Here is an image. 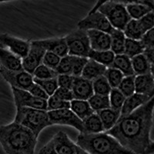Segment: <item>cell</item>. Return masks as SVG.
Returning a JSON list of instances; mask_svg holds the SVG:
<instances>
[{
  "mask_svg": "<svg viewBox=\"0 0 154 154\" xmlns=\"http://www.w3.org/2000/svg\"><path fill=\"white\" fill-rule=\"evenodd\" d=\"M143 54L146 58L147 61L149 62L151 66H154V47L149 48V49H145Z\"/></svg>",
  "mask_w": 154,
  "mask_h": 154,
  "instance_id": "c3c4849f",
  "label": "cell"
},
{
  "mask_svg": "<svg viewBox=\"0 0 154 154\" xmlns=\"http://www.w3.org/2000/svg\"><path fill=\"white\" fill-rule=\"evenodd\" d=\"M93 82V88L94 94L100 96H109L112 88L109 84L108 81L105 75H102L97 79H94Z\"/></svg>",
  "mask_w": 154,
  "mask_h": 154,
  "instance_id": "1f68e13d",
  "label": "cell"
},
{
  "mask_svg": "<svg viewBox=\"0 0 154 154\" xmlns=\"http://www.w3.org/2000/svg\"><path fill=\"white\" fill-rule=\"evenodd\" d=\"M140 25L145 32H146L148 30L154 28V12H149L148 14L144 16L143 17L139 19Z\"/></svg>",
  "mask_w": 154,
  "mask_h": 154,
  "instance_id": "ee69618b",
  "label": "cell"
},
{
  "mask_svg": "<svg viewBox=\"0 0 154 154\" xmlns=\"http://www.w3.org/2000/svg\"><path fill=\"white\" fill-rule=\"evenodd\" d=\"M76 154H88V153L86 152V151H84L83 149H82L81 148H79V147L78 146V148H77Z\"/></svg>",
  "mask_w": 154,
  "mask_h": 154,
  "instance_id": "f907efd6",
  "label": "cell"
},
{
  "mask_svg": "<svg viewBox=\"0 0 154 154\" xmlns=\"http://www.w3.org/2000/svg\"><path fill=\"white\" fill-rule=\"evenodd\" d=\"M34 82L42 88L44 91L47 93L49 96H53L59 88L57 82V77L49 79H34Z\"/></svg>",
  "mask_w": 154,
  "mask_h": 154,
  "instance_id": "8d00e7d4",
  "label": "cell"
},
{
  "mask_svg": "<svg viewBox=\"0 0 154 154\" xmlns=\"http://www.w3.org/2000/svg\"><path fill=\"white\" fill-rule=\"evenodd\" d=\"M131 63L135 75H144L151 72V65L143 54L132 58Z\"/></svg>",
  "mask_w": 154,
  "mask_h": 154,
  "instance_id": "f1b7e54d",
  "label": "cell"
},
{
  "mask_svg": "<svg viewBox=\"0 0 154 154\" xmlns=\"http://www.w3.org/2000/svg\"><path fill=\"white\" fill-rule=\"evenodd\" d=\"M92 10H97L106 17L112 28L123 31L131 18L128 14L125 1H99Z\"/></svg>",
  "mask_w": 154,
  "mask_h": 154,
  "instance_id": "277c9868",
  "label": "cell"
},
{
  "mask_svg": "<svg viewBox=\"0 0 154 154\" xmlns=\"http://www.w3.org/2000/svg\"><path fill=\"white\" fill-rule=\"evenodd\" d=\"M70 109L82 121L94 113L88 100H73L70 102Z\"/></svg>",
  "mask_w": 154,
  "mask_h": 154,
  "instance_id": "603a6c76",
  "label": "cell"
},
{
  "mask_svg": "<svg viewBox=\"0 0 154 154\" xmlns=\"http://www.w3.org/2000/svg\"><path fill=\"white\" fill-rule=\"evenodd\" d=\"M154 1H125L126 10L131 19L139 20L152 11Z\"/></svg>",
  "mask_w": 154,
  "mask_h": 154,
  "instance_id": "9a60e30c",
  "label": "cell"
},
{
  "mask_svg": "<svg viewBox=\"0 0 154 154\" xmlns=\"http://www.w3.org/2000/svg\"><path fill=\"white\" fill-rule=\"evenodd\" d=\"M48 112V111H47ZM49 119L52 125H65L78 130L79 133H84L83 121L79 119L70 109L49 111Z\"/></svg>",
  "mask_w": 154,
  "mask_h": 154,
  "instance_id": "ba28073f",
  "label": "cell"
},
{
  "mask_svg": "<svg viewBox=\"0 0 154 154\" xmlns=\"http://www.w3.org/2000/svg\"><path fill=\"white\" fill-rule=\"evenodd\" d=\"M53 96H54L59 100L66 102H71L74 100V96L72 90L64 89V88H58Z\"/></svg>",
  "mask_w": 154,
  "mask_h": 154,
  "instance_id": "7bdbcfd3",
  "label": "cell"
},
{
  "mask_svg": "<svg viewBox=\"0 0 154 154\" xmlns=\"http://www.w3.org/2000/svg\"><path fill=\"white\" fill-rule=\"evenodd\" d=\"M83 134H95L105 132L100 118L96 112H94L83 120Z\"/></svg>",
  "mask_w": 154,
  "mask_h": 154,
  "instance_id": "4316f807",
  "label": "cell"
},
{
  "mask_svg": "<svg viewBox=\"0 0 154 154\" xmlns=\"http://www.w3.org/2000/svg\"><path fill=\"white\" fill-rule=\"evenodd\" d=\"M28 91L33 96L38 99H41V100H48L49 97L47 93L42 89V88L40 86H38V84H36L35 82H34L33 84L32 85V86L29 88Z\"/></svg>",
  "mask_w": 154,
  "mask_h": 154,
  "instance_id": "f6af8a7d",
  "label": "cell"
},
{
  "mask_svg": "<svg viewBox=\"0 0 154 154\" xmlns=\"http://www.w3.org/2000/svg\"><path fill=\"white\" fill-rule=\"evenodd\" d=\"M88 102L95 112L110 108L109 96H100V95L93 94L88 100Z\"/></svg>",
  "mask_w": 154,
  "mask_h": 154,
  "instance_id": "4dcf8cb0",
  "label": "cell"
},
{
  "mask_svg": "<svg viewBox=\"0 0 154 154\" xmlns=\"http://www.w3.org/2000/svg\"><path fill=\"white\" fill-rule=\"evenodd\" d=\"M96 113L98 114L99 117L100 118L105 132L109 131L115 126L121 116V112L116 111L111 108L99 111Z\"/></svg>",
  "mask_w": 154,
  "mask_h": 154,
  "instance_id": "7402d4cb",
  "label": "cell"
},
{
  "mask_svg": "<svg viewBox=\"0 0 154 154\" xmlns=\"http://www.w3.org/2000/svg\"><path fill=\"white\" fill-rule=\"evenodd\" d=\"M74 79H75V77L72 75H58V86L60 88L72 90Z\"/></svg>",
  "mask_w": 154,
  "mask_h": 154,
  "instance_id": "b9f144b4",
  "label": "cell"
},
{
  "mask_svg": "<svg viewBox=\"0 0 154 154\" xmlns=\"http://www.w3.org/2000/svg\"><path fill=\"white\" fill-rule=\"evenodd\" d=\"M0 46L9 49L16 56L23 59L28 54L31 42L3 33L0 34Z\"/></svg>",
  "mask_w": 154,
  "mask_h": 154,
  "instance_id": "8fae6325",
  "label": "cell"
},
{
  "mask_svg": "<svg viewBox=\"0 0 154 154\" xmlns=\"http://www.w3.org/2000/svg\"><path fill=\"white\" fill-rule=\"evenodd\" d=\"M14 122L31 130L37 137L45 128L51 126L47 111L32 108H16Z\"/></svg>",
  "mask_w": 154,
  "mask_h": 154,
  "instance_id": "5b68a950",
  "label": "cell"
},
{
  "mask_svg": "<svg viewBox=\"0 0 154 154\" xmlns=\"http://www.w3.org/2000/svg\"><path fill=\"white\" fill-rule=\"evenodd\" d=\"M76 145L88 154H136L126 149L106 132L95 134L79 133Z\"/></svg>",
  "mask_w": 154,
  "mask_h": 154,
  "instance_id": "3957f363",
  "label": "cell"
},
{
  "mask_svg": "<svg viewBox=\"0 0 154 154\" xmlns=\"http://www.w3.org/2000/svg\"><path fill=\"white\" fill-rule=\"evenodd\" d=\"M74 100H88L93 94V82L82 76L75 77L72 87Z\"/></svg>",
  "mask_w": 154,
  "mask_h": 154,
  "instance_id": "2e32d148",
  "label": "cell"
},
{
  "mask_svg": "<svg viewBox=\"0 0 154 154\" xmlns=\"http://www.w3.org/2000/svg\"><path fill=\"white\" fill-rule=\"evenodd\" d=\"M123 33L126 38L134 40H140L146 32L141 26L139 20L131 19L125 27Z\"/></svg>",
  "mask_w": 154,
  "mask_h": 154,
  "instance_id": "83f0119b",
  "label": "cell"
},
{
  "mask_svg": "<svg viewBox=\"0 0 154 154\" xmlns=\"http://www.w3.org/2000/svg\"><path fill=\"white\" fill-rule=\"evenodd\" d=\"M135 76L136 75H130V76H125L123 79L121 83L119 84V91L124 95L125 97H129L136 93V88H135Z\"/></svg>",
  "mask_w": 154,
  "mask_h": 154,
  "instance_id": "e575fe53",
  "label": "cell"
},
{
  "mask_svg": "<svg viewBox=\"0 0 154 154\" xmlns=\"http://www.w3.org/2000/svg\"><path fill=\"white\" fill-rule=\"evenodd\" d=\"M151 73H152V76H153L154 78V66H151Z\"/></svg>",
  "mask_w": 154,
  "mask_h": 154,
  "instance_id": "816d5d0a",
  "label": "cell"
},
{
  "mask_svg": "<svg viewBox=\"0 0 154 154\" xmlns=\"http://www.w3.org/2000/svg\"><path fill=\"white\" fill-rule=\"evenodd\" d=\"M109 103H110V108L116 111L121 112L122 107L124 103L126 97L124 95L121 93L118 88L116 89H112L109 95Z\"/></svg>",
  "mask_w": 154,
  "mask_h": 154,
  "instance_id": "836d02e7",
  "label": "cell"
},
{
  "mask_svg": "<svg viewBox=\"0 0 154 154\" xmlns=\"http://www.w3.org/2000/svg\"><path fill=\"white\" fill-rule=\"evenodd\" d=\"M45 53V49L38 46L33 41H31V46L28 54L23 59V70L32 75L37 67L42 64V59Z\"/></svg>",
  "mask_w": 154,
  "mask_h": 154,
  "instance_id": "7c38bea8",
  "label": "cell"
},
{
  "mask_svg": "<svg viewBox=\"0 0 154 154\" xmlns=\"http://www.w3.org/2000/svg\"><path fill=\"white\" fill-rule=\"evenodd\" d=\"M88 60V58L72 56V75L74 77L81 76Z\"/></svg>",
  "mask_w": 154,
  "mask_h": 154,
  "instance_id": "74e56055",
  "label": "cell"
},
{
  "mask_svg": "<svg viewBox=\"0 0 154 154\" xmlns=\"http://www.w3.org/2000/svg\"><path fill=\"white\" fill-rule=\"evenodd\" d=\"M152 97L149 96L137 93H135L134 94L129 97H126L121 109L120 116H126L130 115L135 110H137V109L146 103Z\"/></svg>",
  "mask_w": 154,
  "mask_h": 154,
  "instance_id": "d6986e66",
  "label": "cell"
},
{
  "mask_svg": "<svg viewBox=\"0 0 154 154\" xmlns=\"http://www.w3.org/2000/svg\"><path fill=\"white\" fill-rule=\"evenodd\" d=\"M61 60V57L50 52H46L42 59V64L47 67L56 70Z\"/></svg>",
  "mask_w": 154,
  "mask_h": 154,
  "instance_id": "60d3db41",
  "label": "cell"
},
{
  "mask_svg": "<svg viewBox=\"0 0 154 154\" xmlns=\"http://www.w3.org/2000/svg\"><path fill=\"white\" fill-rule=\"evenodd\" d=\"M0 75L12 88L28 91L34 83L33 75L25 70L9 71L0 66Z\"/></svg>",
  "mask_w": 154,
  "mask_h": 154,
  "instance_id": "9c48e42d",
  "label": "cell"
},
{
  "mask_svg": "<svg viewBox=\"0 0 154 154\" xmlns=\"http://www.w3.org/2000/svg\"><path fill=\"white\" fill-rule=\"evenodd\" d=\"M145 50V48L143 46L140 40H134L130 38H126L125 42L124 53L126 56L132 59L138 55L143 54Z\"/></svg>",
  "mask_w": 154,
  "mask_h": 154,
  "instance_id": "f546056e",
  "label": "cell"
},
{
  "mask_svg": "<svg viewBox=\"0 0 154 154\" xmlns=\"http://www.w3.org/2000/svg\"><path fill=\"white\" fill-rule=\"evenodd\" d=\"M106 69V67L104 66L89 59L86 65L83 69L81 76L88 80L93 81L99 77L104 75Z\"/></svg>",
  "mask_w": 154,
  "mask_h": 154,
  "instance_id": "44dd1931",
  "label": "cell"
},
{
  "mask_svg": "<svg viewBox=\"0 0 154 154\" xmlns=\"http://www.w3.org/2000/svg\"><path fill=\"white\" fill-rule=\"evenodd\" d=\"M135 88L137 93L154 96V78L152 73L136 75Z\"/></svg>",
  "mask_w": 154,
  "mask_h": 154,
  "instance_id": "ffe728a7",
  "label": "cell"
},
{
  "mask_svg": "<svg viewBox=\"0 0 154 154\" xmlns=\"http://www.w3.org/2000/svg\"><path fill=\"white\" fill-rule=\"evenodd\" d=\"M38 154H58L56 151L55 150L54 147H53V143L51 142V140H49V142L44 145L42 147L38 152Z\"/></svg>",
  "mask_w": 154,
  "mask_h": 154,
  "instance_id": "7dc6e473",
  "label": "cell"
},
{
  "mask_svg": "<svg viewBox=\"0 0 154 154\" xmlns=\"http://www.w3.org/2000/svg\"><path fill=\"white\" fill-rule=\"evenodd\" d=\"M104 75L106 78L109 84L110 85L112 89H116V88L119 87V84L125 77L124 75L120 71L113 68V67L107 68Z\"/></svg>",
  "mask_w": 154,
  "mask_h": 154,
  "instance_id": "d6a6232c",
  "label": "cell"
},
{
  "mask_svg": "<svg viewBox=\"0 0 154 154\" xmlns=\"http://www.w3.org/2000/svg\"><path fill=\"white\" fill-rule=\"evenodd\" d=\"M111 44L110 50L116 56L124 53L125 42H126V36H125L123 31L114 29L110 34Z\"/></svg>",
  "mask_w": 154,
  "mask_h": 154,
  "instance_id": "484cf974",
  "label": "cell"
},
{
  "mask_svg": "<svg viewBox=\"0 0 154 154\" xmlns=\"http://www.w3.org/2000/svg\"><path fill=\"white\" fill-rule=\"evenodd\" d=\"M65 38L69 56L88 58L91 47L86 31L78 29L66 35Z\"/></svg>",
  "mask_w": 154,
  "mask_h": 154,
  "instance_id": "8992f818",
  "label": "cell"
},
{
  "mask_svg": "<svg viewBox=\"0 0 154 154\" xmlns=\"http://www.w3.org/2000/svg\"><path fill=\"white\" fill-rule=\"evenodd\" d=\"M0 66L9 71L23 70V59L9 49L0 46Z\"/></svg>",
  "mask_w": 154,
  "mask_h": 154,
  "instance_id": "ac0fdd59",
  "label": "cell"
},
{
  "mask_svg": "<svg viewBox=\"0 0 154 154\" xmlns=\"http://www.w3.org/2000/svg\"><path fill=\"white\" fill-rule=\"evenodd\" d=\"M115 56L116 55L110 49L105 51H95L91 49L88 56V59L94 60L96 63L109 68L112 66Z\"/></svg>",
  "mask_w": 154,
  "mask_h": 154,
  "instance_id": "cb8c5ba5",
  "label": "cell"
},
{
  "mask_svg": "<svg viewBox=\"0 0 154 154\" xmlns=\"http://www.w3.org/2000/svg\"><path fill=\"white\" fill-rule=\"evenodd\" d=\"M152 11L154 12V2H153V5H152Z\"/></svg>",
  "mask_w": 154,
  "mask_h": 154,
  "instance_id": "f5cc1de1",
  "label": "cell"
},
{
  "mask_svg": "<svg viewBox=\"0 0 154 154\" xmlns=\"http://www.w3.org/2000/svg\"><path fill=\"white\" fill-rule=\"evenodd\" d=\"M65 109H70V102L60 100L54 96H49L47 100V111L60 110Z\"/></svg>",
  "mask_w": 154,
  "mask_h": 154,
  "instance_id": "f35d334b",
  "label": "cell"
},
{
  "mask_svg": "<svg viewBox=\"0 0 154 154\" xmlns=\"http://www.w3.org/2000/svg\"><path fill=\"white\" fill-rule=\"evenodd\" d=\"M56 72L58 75H72V56L68 55L61 58Z\"/></svg>",
  "mask_w": 154,
  "mask_h": 154,
  "instance_id": "ab89813d",
  "label": "cell"
},
{
  "mask_svg": "<svg viewBox=\"0 0 154 154\" xmlns=\"http://www.w3.org/2000/svg\"><path fill=\"white\" fill-rule=\"evenodd\" d=\"M145 154H154V141H151L149 146L146 150Z\"/></svg>",
  "mask_w": 154,
  "mask_h": 154,
  "instance_id": "681fc988",
  "label": "cell"
},
{
  "mask_svg": "<svg viewBox=\"0 0 154 154\" xmlns=\"http://www.w3.org/2000/svg\"><path fill=\"white\" fill-rule=\"evenodd\" d=\"M145 49L154 47V28L148 30L140 39Z\"/></svg>",
  "mask_w": 154,
  "mask_h": 154,
  "instance_id": "bcb514c9",
  "label": "cell"
},
{
  "mask_svg": "<svg viewBox=\"0 0 154 154\" xmlns=\"http://www.w3.org/2000/svg\"><path fill=\"white\" fill-rule=\"evenodd\" d=\"M50 140L58 154H76L78 146L65 132L59 131Z\"/></svg>",
  "mask_w": 154,
  "mask_h": 154,
  "instance_id": "5bb4252c",
  "label": "cell"
},
{
  "mask_svg": "<svg viewBox=\"0 0 154 154\" xmlns=\"http://www.w3.org/2000/svg\"><path fill=\"white\" fill-rule=\"evenodd\" d=\"M111 67L116 69L124 75V76L135 75L132 66L131 59L125 54L116 55Z\"/></svg>",
  "mask_w": 154,
  "mask_h": 154,
  "instance_id": "d4e9b609",
  "label": "cell"
},
{
  "mask_svg": "<svg viewBox=\"0 0 154 154\" xmlns=\"http://www.w3.org/2000/svg\"><path fill=\"white\" fill-rule=\"evenodd\" d=\"M78 29L85 30H97L110 34L114 29L108 19L97 10H90L87 16L78 23Z\"/></svg>",
  "mask_w": 154,
  "mask_h": 154,
  "instance_id": "52a82bcc",
  "label": "cell"
},
{
  "mask_svg": "<svg viewBox=\"0 0 154 154\" xmlns=\"http://www.w3.org/2000/svg\"><path fill=\"white\" fill-rule=\"evenodd\" d=\"M38 137L16 123L0 126V145L5 154H35Z\"/></svg>",
  "mask_w": 154,
  "mask_h": 154,
  "instance_id": "7a4b0ae2",
  "label": "cell"
},
{
  "mask_svg": "<svg viewBox=\"0 0 154 154\" xmlns=\"http://www.w3.org/2000/svg\"><path fill=\"white\" fill-rule=\"evenodd\" d=\"M154 96L137 110L120 116L117 123L106 132L136 154H145L151 143L150 133L153 124Z\"/></svg>",
  "mask_w": 154,
  "mask_h": 154,
  "instance_id": "6da1fadb",
  "label": "cell"
},
{
  "mask_svg": "<svg viewBox=\"0 0 154 154\" xmlns=\"http://www.w3.org/2000/svg\"><path fill=\"white\" fill-rule=\"evenodd\" d=\"M11 89L16 108H32L47 111V100L36 98L27 90L12 87Z\"/></svg>",
  "mask_w": 154,
  "mask_h": 154,
  "instance_id": "30bf717a",
  "label": "cell"
},
{
  "mask_svg": "<svg viewBox=\"0 0 154 154\" xmlns=\"http://www.w3.org/2000/svg\"><path fill=\"white\" fill-rule=\"evenodd\" d=\"M89 43L91 49L95 51H105L110 49V35L106 32L97 30H88Z\"/></svg>",
  "mask_w": 154,
  "mask_h": 154,
  "instance_id": "e0dca14e",
  "label": "cell"
},
{
  "mask_svg": "<svg viewBox=\"0 0 154 154\" xmlns=\"http://www.w3.org/2000/svg\"><path fill=\"white\" fill-rule=\"evenodd\" d=\"M33 42L45 49L46 52L53 53L61 58L68 56V47L65 37H56L46 39L33 40Z\"/></svg>",
  "mask_w": 154,
  "mask_h": 154,
  "instance_id": "4fadbf2b",
  "label": "cell"
},
{
  "mask_svg": "<svg viewBox=\"0 0 154 154\" xmlns=\"http://www.w3.org/2000/svg\"><path fill=\"white\" fill-rule=\"evenodd\" d=\"M32 75H33L34 79H49L56 78L58 76V74L56 72V70L49 68V67L43 65V64H41L34 71V72L32 73Z\"/></svg>",
  "mask_w": 154,
  "mask_h": 154,
  "instance_id": "d590c367",
  "label": "cell"
}]
</instances>
